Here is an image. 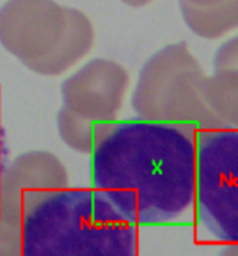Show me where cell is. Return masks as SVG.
Returning <instances> with one entry per match:
<instances>
[{"label": "cell", "mask_w": 238, "mask_h": 256, "mask_svg": "<svg viewBox=\"0 0 238 256\" xmlns=\"http://www.w3.org/2000/svg\"><path fill=\"white\" fill-rule=\"evenodd\" d=\"M196 132L168 121H112L92 150V186L137 227L181 220L194 206Z\"/></svg>", "instance_id": "6da1fadb"}, {"label": "cell", "mask_w": 238, "mask_h": 256, "mask_svg": "<svg viewBox=\"0 0 238 256\" xmlns=\"http://www.w3.org/2000/svg\"><path fill=\"white\" fill-rule=\"evenodd\" d=\"M137 240V226L95 188L48 191L22 218L24 256H134Z\"/></svg>", "instance_id": "7a4b0ae2"}, {"label": "cell", "mask_w": 238, "mask_h": 256, "mask_svg": "<svg viewBox=\"0 0 238 256\" xmlns=\"http://www.w3.org/2000/svg\"><path fill=\"white\" fill-rule=\"evenodd\" d=\"M202 76L201 64L184 42L162 48L144 62L139 72L130 98L136 116L184 124L196 130L227 128L199 95L198 84Z\"/></svg>", "instance_id": "3957f363"}, {"label": "cell", "mask_w": 238, "mask_h": 256, "mask_svg": "<svg viewBox=\"0 0 238 256\" xmlns=\"http://www.w3.org/2000/svg\"><path fill=\"white\" fill-rule=\"evenodd\" d=\"M194 204L208 232L224 242L238 240V130L196 132Z\"/></svg>", "instance_id": "277c9868"}, {"label": "cell", "mask_w": 238, "mask_h": 256, "mask_svg": "<svg viewBox=\"0 0 238 256\" xmlns=\"http://www.w3.org/2000/svg\"><path fill=\"white\" fill-rule=\"evenodd\" d=\"M66 28V7L54 0H7L0 7V44L28 64L52 51Z\"/></svg>", "instance_id": "5b68a950"}, {"label": "cell", "mask_w": 238, "mask_h": 256, "mask_svg": "<svg viewBox=\"0 0 238 256\" xmlns=\"http://www.w3.org/2000/svg\"><path fill=\"white\" fill-rule=\"evenodd\" d=\"M129 88L126 67L110 59H92L60 85L62 106L95 122L116 121Z\"/></svg>", "instance_id": "8992f818"}, {"label": "cell", "mask_w": 238, "mask_h": 256, "mask_svg": "<svg viewBox=\"0 0 238 256\" xmlns=\"http://www.w3.org/2000/svg\"><path fill=\"white\" fill-rule=\"evenodd\" d=\"M67 186L68 173L54 154L30 150L18 155L0 176V220L22 230L23 212L38 198Z\"/></svg>", "instance_id": "52a82bcc"}, {"label": "cell", "mask_w": 238, "mask_h": 256, "mask_svg": "<svg viewBox=\"0 0 238 256\" xmlns=\"http://www.w3.org/2000/svg\"><path fill=\"white\" fill-rule=\"evenodd\" d=\"M93 41L95 31L90 18L77 8L66 7V28L52 51L24 66L40 76H60L90 52Z\"/></svg>", "instance_id": "ba28073f"}, {"label": "cell", "mask_w": 238, "mask_h": 256, "mask_svg": "<svg viewBox=\"0 0 238 256\" xmlns=\"http://www.w3.org/2000/svg\"><path fill=\"white\" fill-rule=\"evenodd\" d=\"M186 26L204 40L222 38L238 26V0H220L210 5H196L180 0Z\"/></svg>", "instance_id": "9c48e42d"}, {"label": "cell", "mask_w": 238, "mask_h": 256, "mask_svg": "<svg viewBox=\"0 0 238 256\" xmlns=\"http://www.w3.org/2000/svg\"><path fill=\"white\" fill-rule=\"evenodd\" d=\"M198 92L206 106L217 118L236 129L238 124V68L214 70V76L199 78Z\"/></svg>", "instance_id": "30bf717a"}, {"label": "cell", "mask_w": 238, "mask_h": 256, "mask_svg": "<svg viewBox=\"0 0 238 256\" xmlns=\"http://www.w3.org/2000/svg\"><path fill=\"white\" fill-rule=\"evenodd\" d=\"M111 122H95L75 116L64 106L58 113V130L62 142L77 154H92L96 142L110 129Z\"/></svg>", "instance_id": "8fae6325"}, {"label": "cell", "mask_w": 238, "mask_h": 256, "mask_svg": "<svg viewBox=\"0 0 238 256\" xmlns=\"http://www.w3.org/2000/svg\"><path fill=\"white\" fill-rule=\"evenodd\" d=\"M228 68H238V41L232 38L225 41L217 49L214 58V70H228Z\"/></svg>", "instance_id": "7c38bea8"}, {"label": "cell", "mask_w": 238, "mask_h": 256, "mask_svg": "<svg viewBox=\"0 0 238 256\" xmlns=\"http://www.w3.org/2000/svg\"><path fill=\"white\" fill-rule=\"evenodd\" d=\"M0 254H22V230L0 220Z\"/></svg>", "instance_id": "4fadbf2b"}, {"label": "cell", "mask_w": 238, "mask_h": 256, "mask_svg": "<svg viewBox=\"0 0 238 256\" xmlns=\"http://www.w3.org/2000/svg\"><path fill=\"white\" fill-rule=\"evenodd\" d=\"M7 164H8V147H7V139H5L4 126L0 122V176H2Z\"/></svg>", "instance_id": "5bb4252c"}, {"label": "cell", "mask_w": 238, "mask_h": 256, "mask_svg": "<svg viewBox=\"0 0 238 256\" xmlns=\"http://www.w3.org/2000/svg\"><path fill=\"white\" fill-rule=\"evenodd\" d=\"M119 2H122L124 5H128V7L139 8V7H144V5L150 4L152 0H119Z\"/></svg>", "instance_id": "9a60e30c"}, {"label": "cell", "mask_w": 238, "mask_h": 256, "mask_svg": "<svg viewBox=\"0 0 238 256\" xmlns=\"http://www.w3.org/2000/svg\"><path fill=\"white\" fill-rule=\"evenodd\" d=\"M191 4H196V5H210V4H217L220 0H188Z\"/></svg>", "instance_id": "2e32d148"}]
</instances>
